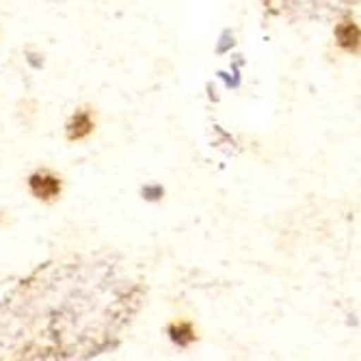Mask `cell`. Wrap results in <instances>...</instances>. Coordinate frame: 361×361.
Returning <instances> with one entry per match:
<instances>
[{"label":"cell","mask_w":361,"mask_h":361,"mask_svg":"<svg viewBox=\"0 0 361 361\" xmlns=\"http://www.w3.org/2000/svg\"><path fill=\"white\" fill-rule=\"evenodd\" d=\"M61 188H63L61 178L48 169L37 171L28 178V190L32 192V197H37V200H42V202H54L61 195Z\"/></svg>","instance_id":"obj_1"},{"label":"cell","mask_w":361,"mask_h":361,"mask_svg":"<svg viewBox=\"0 0 361 361\" xmlns=\"http://www.w3.org/2000/svg\"><path fill=\"white\" fill-rule=\"evenodd\" d=\"M93 133V119L89 111H78L70 121H68V139L70 141H80L87 139Z\"/></svg>","instance_id":"obj_2"},{"label":"cell","mask_w":361,"mask_h":361,"mask_svg":"<svg viewBox=\"0 0 361 361\" xmlns=\"http://www.w3.org/2000/svg\"><path fill=\"white\" fill-rule=\"evenodd\" d=\"M336 37H338V44L348 50V52H357L359 48V28L355 22L350 20H344L342 24H338L336 28Z\"/></svg>","instance_id":"obj_3"},{"label":"cell","mask_w":361,"mask_h":361,"mask_svg":"<svg viewBox=\"0 0 361 361\" xmlns=\"http://www.w3.org/2000/svg\"><path fill=\"white\" fill-rule=\"evenodd\" d=\"M169 336L180 346H186V344H190L195 340V331H192V326L188 322H173L169 326Z\"/></svg>","instance_id":"obj_4"}]
</instances>
